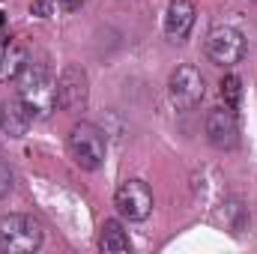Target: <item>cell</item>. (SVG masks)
<instances>
[{"label": "cell", "mask_w": 257, "mask_h": 254, "mask_svg": "<svg viewBox=\"0 0 257 254\" xmlns=\"http://www.w3.org/2000/svg\"><path fill=\"white\" fill-rule=\"evenodd\" d=\"M99 245H102V251H105V254H126L128 248H132L128 233L123 230V224H120L117 218H108V221L102 224Z\"/></svg>", "instance_id": "11"}, {"label": "cell", "mask_w": 257, "mask_h": 254, "mask_svg": "<svg viewBox=\"0 0 257 254\" xmlns=\"http://www.w3.org/2000/svg\"><path fill=\"white\" fill-rule=\"evenodd\" d=\"M206 138L212 147L218 150H233L239 141V129H236V114L224 105V108H212L206 114Z\"/></svg>", "instance_id": "8"}, {"label": "cell", "mask_w": 257, "mask_h": 254, "mask_svg": "<svg viewBox=\"0 0 257 254\" xmlns=\"http://www.w3.org/2000/svg\"><path fill=\"white\" fill-rule=\"evenodd\" d=\"M114 206L128 221H144L153 212V191L144 180H126L114 191Z\"/></svg>", "instance_id": "5"}, {"label": "cell", "mask_w": 257, "mask_h": 254, "mask_svg": "<svg viewBox=\"0 0 257 254\" xmlns=\"http://www.w3.org/2000/svg\"><path fill=\"white\" fill-rule=\"evenodd\" d=\"M75 3H78V0H66V6H75Z\"/></svg>", "instance_id": "15"}, {"label": "cell", "mask_w": 257, "mask_h": 254, "mask_svg": "<svg viewBox=\"0 0 257 254\" xmlns=\"http://www.w3.org/2000/svg\"><path fill=\"white\" fill-rule=\"evenodd\" d=\"M12 191V171L6 162H0V197H6Z\"/></svg>", "instance_id": "13"}, {"label": "cell", "mask_w": 257, "mask_h": 254, "mask_svg": "<svg viewBox=\"0 0 257 254\" xmlns=\"http://www.w3.org/2000/svg\"><path fill=\"white\" fill-rule=\"evenodd\" d=\"M90 96V81L87 72L78 63H66L57 78V108L60 111H81Z\"/></svg>", "instance_id": "6"}, {"label": "cell", "mask_w": 257, "mask_h": 254, "mask_svg": "<svg viewBox=\"0 0 257 254\" xmlns=\"http://www.w3.org/2000/svg\"><path fill=\"white\" fill-rule=\"evenodd\" d=\"M69 156L81 171H99L105 165V153H108V141L105 132L93 123H75L69 129Z\"/></svg>", "instance_id": "2"}, {"label": "cell", "mask_w": 257, "mask_h": 254, "mask_svg": "<svg viewBox=\"0 0 257 254\" xmlns=\"http://www.w3.org/2000/svg\"><path fill=\"white\" fill-rule=\"evenodd\" d=\"M18 105L27 120L48 117L57 108V78L42 63H27L18 75Z\"/></svg>", "instance_id": "1"}, {"label": "cell", "mask_w": 257, "mask_h": 254, "mask_svg": "<svg viewBox=\"0 0 257 254\" xmlns=\"http://www.w3.org/2000/svg\"><path fill=\"white\" fill-rule=\"evenodd\" d=\"M194 27V3L192 0H171L165 12V33L171 39H186Z\"/></svg>", "instance_id": "9"}, {"label": "cell", "mask_w": 257, "mask_h": 254, "mask_svg": "<svg viewBox=\"0 0 257 254\" xmlns=\"http://www.w3.org/2000/svg\"><path fill=\"white\" fill-rule=\"evenodd\" d=\"M221 99H224V105L230 111H239V105H242V78L239 75H224V81H221Z\"/></svg>", "instance_id": "12"}, {"label": "cell", "mask_w": 257, "mask_h": 254, "mask_svg": "<svg viewBox=\"0 0 257 254\" xmlns=\"http://www.w3.org/2000/svg\"><path fill=\"white\" fill-rule=\"evenodd\" d=\"M3 21H6V15H3V12H0V27H3Z\"/></svg>", "instance_id": "14"}, {"label": "cell", "mask_w": 257, "mask_h": 254, "mask_svg": "<svg viewBox=\"0 0 257 254\" xmlns=\"http://www.w3.org/2000/svg\"><path fill=\"white\" fill-rule=\"evenodd\" d=\"M24 66H27V51H24V45L18 39L0 42V81L18 78Z\"/></svg>", "instance_id": "10"}, {"label": "cell", "mask_w": 257, "mask_h": 254, "mask_svg": "<svg viewBox=\"0 0 257 254\" xmlns=\"http://www.w3.org/2000/svg\"><path fill=\"white\" fill-rule=\"evenodd\" d=\"M168 93H171V102L177 108L189 111L194 105H200V99H203V75L194 66H177L171 72Z\"/></svg>", "instance_id": "7"}, {"label": "cell", "mask_w": 257, "mask_h": 254, "mask_svg": "<svg viewBox=\"0 0 257 254\" xmlns=\"http://www.w3.org/2000/svg\"><path fill=\"white\" fill-rule=\"evenodd\" d=\"M42 245V230L30 215H3L0 218V251L27 254Z\"/></svg>", "instance_id": "3"}, {"label": "cell", "mask_w": 257, "mask_h": 254, "mask_svg": "<svg viewBox=\"0 0 257 254\" xmlns=\"http://www.w3.org/2000/svg\"><path fill=\"white\" fill-rule=\"evenodd\" d=\"M206 54L218 66H233L245 57V36L236 27H212L206 36Z\"/></svg>", "instance_id": "4"}]
</instances>
